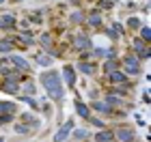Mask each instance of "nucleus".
I'll use <instances>...</instances> for the list:
<instances>
[{
  "instance_id": "nucleus-1",
  "label": "nucleus",
  "mask_w": 151,
  "mask_h": 142,
  "mask_svg": "<svg viewBox=\"0 0 151 142\" xmlns=\"http://www.w3.org/2000/svg\"><path fill=\"white\" fill-rule=\"evenodd\" d=\"M119 140H123V142H132V140H134V133L129 131V129H119Z\"/></svg>"
},
{
  "instance_id": "nucleus-2",
  "label": "nucleus",
  "mask_w": 151,
  "mask_h": 142,
  "mask_svg": "<svg viewBox=\"0 0 151 142\" xmlns=\"http://www.w3.org/2000/svg\"><path fill=\"white\" fill-rule=\"evenodd\" d=\"M97 140H99V142H108V140H112V133H108V131L97 133Z\"/></svg>"
},
{
  "instance_id": "nucleus-3",
  "label": "nucleus",
  "mask_w": 151,
  "mask_h": 142,
  "mask_svg": "<svg viewBox=\"0 0 151 142\" xmlns=\"http://www.w3.org/2000/svg\"><path fill=\"white\" fill-rule=\"evenodd\" d=\"M142 39H145V41H149V30H147V28L142 30Z\"/></svg>"
}]
</instances>
